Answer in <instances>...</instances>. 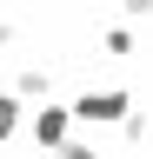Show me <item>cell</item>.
Segmentation results:
<instances>
[{"mask_svg":"<svg viewBox=\"0 0 153 159\" xmlns=\"http://www.w3.org/2000/svg\"><path fill=\"white\" fill-rule=\"evenodd\" d=\"M133 113V93L127 86H87L67 99V119L73 126H120V119Z\"/></svg>","mask_w":153,"mask_h":159,"instance_id":"cell-1","label":"cell"},{"mask_svg":"<svg viewBox=\"0 0 153 159\" xmlns=\"http://www.w3.org/2000/svg\"><path fill=\"white\" fill-rule=\"evenodd\" d=\"M20 133H27V139H33L40 152H60L67 139H73V119H67V106H53V99H40V106H27Z\"/></svg>","mask_w":153,"mask_h":159,"instance_id":"cell-2","label":"cell"},{"mask_svg":"<svg viewBox=\"0 0 153 159\" xmlns=\"http://www.w3.org/2000/svg\"><path fill=\"white\" fill-rule=\"evenodd\" d=\"M7 93L20 99V106H27V99H47V93H53V73L40 66V60H27V66L13 73V86H7Z\"/></svg>","mask_w":153,"mask_h":159,"instance_id":"cell-3","label":"cell"},{"mask_svg":"<svg viewBox=\"0 0 153 159\" xmlns=\"http://www.w3.org/2000/svg\"><path fill=\"white\" fill-rule=\"evenodd\" d=\"M20 119H27V106L0 86V146H13V139H20Z\"/></svg>","mask_w":153,"mask_h":159,"instance_id":"cell-4","label":"cell"},{"mask_svg":"<svg viewBox=\"0 0 153 159\" xmlns=\"http://www.w3.org/2000/svg\"><path fill=\"white\" fill-rule=\"evenodd\" d=\"M53 159H113V152H100L93 139H80V133H73V139H67V146L53 152Z\"/></svg>","mask_w":153,"mask_h":159,"instance_id":"cell-5","label":"cell"},{"mask_svg":"<svg viewBox=\"0 0 153 159\" xmlns=\"http://www.w3.org/2000/svg\"><path fill=\"white\" fill-rule=\"evenodd\" d=\"M120 139H127V146H146V113H140V106L120 119Z\"/></svg>","mask_w":153,"mask_h":159,"instance_id":"cell-6","label":"cell"},{"mask_svg":"<svg viewBox=\"0 0 153 159\" xmlns=\"http://www.w3.org/2000/svg\"><path fill=\"white\" fill-rule=\"evenodd\" d=\"M100 47H107V53H133V27H107Z\"/></svg>","mask_w":153,"mask_h":159,"instance_id":"cell-7","label":"cell"}]
</instances>
